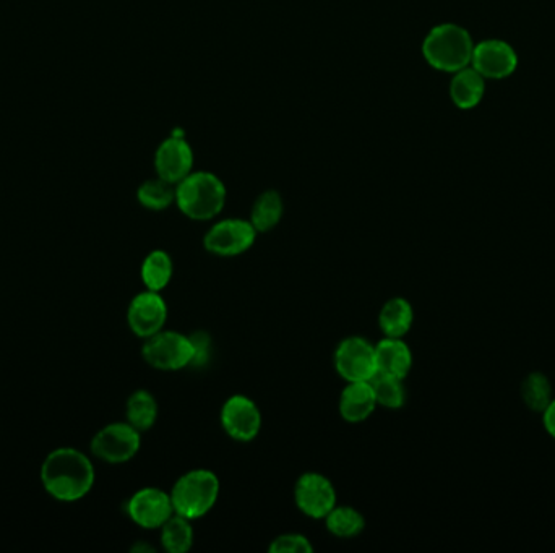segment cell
Returning a JSON list of instances; mask_svg holds the SVG:
<instances>
[{"label": "cell", "instance_id": "cell-3", "mask_svg": "<svg viewBox=\"0 0 555 553\" xmlns=\"http://www.w3.org/2000/svg\"><path fill=\"white\" fill-rule=\"evenodd\" d=\"M226 203V187L220 177L207 171L192 172L176 185V205L194 221H210Z\"/></svg>", "mask_w": 555, "mask_h": 553}, {"label": "cell", "instance_id": "cell-23", "mask_svg": "<svg viewBox=\"0 0 555 553\" xmlns=\"http://www.w3.org/2000/svg\"><path fill=\"white\" fill-rule=\"evenodd\" d=\"M325 524L333 536L351 539L366 529V518L353 506H335L327 516Z\"/></svg>", "mask_w": 555, "mask_h": 553}, {"label": "cell", "instance_id": "cell-4", "mask_svg": "<svg viewBox=\"0 0 555 553\" xmlns=\"http://www.w3.org/2000/svg\"><path fill=\"white\" fill-rule=\"evenodd\" d=\"M169 495L174 513L195 521L208 515L218 502L220 479L210 469H192L177 479Z\"/></svg>", "mask_w": 555, "mask_h": 553}, {"label": "cell", "instance_id": "cell-29", "mask_svg": "<svg viewBox=\"0 0 555 553\" xmlns=\"http://www.w3.org/2000/svg\"><path fill=\"white\" fill-rule=\"evenodd\" d=\"M543 424L546 432L555 440V398L552 399L551 404L543 412Z\"/></svg>", "mask_w": 555, "mask_h": 553}, {"label": "cell", "instance_id": "cell-28", "mask_svg": "<svg viewBox=\"0 0 555 553\" xmlns=\"http://www.w3.org/2000/svg\"><path fill=\"white\" fill-rule=\"evenodd\" d=\"M190 343H192V349H194V357H192V364L190 367H205V365L210 362L211 357V346H213V341H211L210 333L207 331H194L192 335H189Z\"/></svg>", "mask_w": 555, "mask_h": 553}, {"label": "cell", "instance_id": "cell-9", "mask_svg": "<svg viewBox=\"0 0 555 553\" xmlns=\"http://www.w3.org/2000/svg\"><path fill=\"white\" fill-rule=\"evenodd\" d=\"M294 502L307 518L325 519L336 506V490L319 472H306L294 485Z\"/></svg>", "mask_w": 555, "mask_h": 553}, {"label": "cell", "instance_id": "cell-7", "mask_svg": "<svg viewBox=\"0 0 555 553\" xmlns=\"http://www.w3.org/2000/svg\"><path fill=\"white\" fill-rule=\"evenodd\" d=\"M259 232L247 219L229 218L211 226L203 237V247L216 257H237L255 244Z\"/></svg>", "mask_w": 555, "mask_h": 553}, {"label": "cell", "instance_id": "cell-24", "mask_svg": "<svg viewBox=\"0 0 555 553\" xmlns=\"http://www.w3.org/2000/svg\"><path fill=\"white\" fill-rule=\"evenodd\" d=\"M137 198L147 210L163 211L176 203V185L169 184L161 177L151 179L138 187Z\"/></svg>", "mask_w": 555, "mask_h": 553}, {"label": "cell", "instance_id": "cell-17", "mask_svg": "<svg viewBox=\"0 0 555 553\" xmlns=\"http://www.w3.org/2000/svg\"><path fill=\"white\" fill-rule=\"evenodd\" d=\"M486 95V78L469 65L453 73L450 82V98L461 111L478 108Z\"/></svg>", "mask_w": 555, "mask_h": 553}, {"label": "cell", "instance_id": "cell-15", "mask_svg": "<svg viewBox=\"0 0 555 553\" xmlns=\"http://www.w3.org/2000/svg\"><path fill=\"white\" fill-rule=\"evenodd\" d=\"M377 372L405 380L413 367V352L403 338H385L375 344Z\"/></svg>", "mask_w": 555, "mask_h": 553}, {"label": "cell", "instance_id": "cell-11", "mask_svg": "<svg viewBox=\"0 0 555 553\" xmlns=\"http://www.w3.org/2000/svg\"><path fill=\"white\" fill-rule=\"evenodd\" d=\"M471 67L486 80H504L518 69V54L504 39H484L474 44Z\"/></svg>", "mask_w": 555, "mask_h": 553}, {"label": "cell", "instance_id": "cell-6", "mask_svg": "<svg viewBox=\"0 0 555 553\" xmlns=\"http://www.w3.org/2000/svg\"><path fill=\"white\" fill-rule=\"evenodd\" d=\"M140 433L129 422H112L96 432L91 440V453L104 463H127L142 446Z\"/></svg>", "mask_w": 555, "mask_h": 553}, {"label": "cell", "instance_id": "cell-27", "mask_svg": "<svg viewBox=\"0 0 555 553\" xmlns=\"http://www.w3.org/2000/svg\"><path fill=\"white\" fill-rule=\"evenodd\" d=\"M270 553H312L314 547L310 544L309 539L302 534L289 532V534H281L275 537L272 544L268 547Z\"/></svg>", "mask_w": 555, "mask_h": 553}, {"label": "cell", "instance_id": "cell-14", "mask_svg": "<svg viewBox=\"0 0 555 553\" xmlns=\"http://www.w3.org/2000/svg\"><path fill=\"white\" fill-rule=\"evenodd\" d=\"M155 168L158 177L173 185L184 181L185 177L194 172V151L185 140L184 133L176 130L168 140L161 143L156 150Z\"/></svg>", "mask_w": 555, "mask_h": 553}, {"label": "cell", "instance_id": "cell-16", "mask_svg": "<svg viewBox=\"0 0 555 553\" xmlns=\"http://www.w3.org/2000/svg\"><path fill=\"white\" fill-rule=\"evenodd\" d=\"M374 390L370 382H348L341 391L340 414L346 422L359 424L366 421L377 408Z\"/></svg>", "mask_w": 555, "mask_h": 553}, {"label": "cell", "instance_id": "cell-18", "mask_svg": "<svg viewBox=\"0 0 555 553\" xmlns=\"http://www.w3.org/2000/svg\"><path fill=\"white\" fill-rule=\"evenodd\" d=\"M413 323V305L403 297H393L390 301L385 302L382 310H380V330L388 338H405Z\"/></svg>", "mask_w": 555, "mask_h": 553}, {"label": "cell", "instance_id": "cell-21", "mask_svg": "<svg viewBox=\"0 0 555 553\" xmlns=\"http://www.w3.org/2000/svg\"><path fill=\"white\" fill-rule=\"evenodd\" d=\"M127 422L138 432H147L158 419V401L150 391L138 390L130 395L125 404Z\"/></svg>", "mask_w": 555, "mask_h": 553}, {"label": "cell", "instance_id": "cell-10", "mask_svg": "<svg viewBox=\"0 0 555 553\" xmlns=\"http://www.w3.org/2000/svg\"><path fill=\"white\" fill-rule=\"evenodd\" d=\"M125 513L143 529H161L174 515L171 495L156 487H145L135 492L125 503Z\"/></svg>", "mask_w": 555, "mask_h": 553}, {"label": "cell", "instance_id": "cell-12", "mask_svg": "<svg viewBox=\"0 0 555 553\" xmlns=\"http://www.w3.org/2000/svg\"><path fill=\"white\" fill-rule=\"evenodd\" d=\"M221 425L236 442H252L262 429V412L249 396L234 395L221 408Z\"/></svg>", "mask_w": 555, "mask_h": 553}, {"label": "cell", "instance_id": "cell-19", "mask_svg": "<svg viewBox=\"0 0 555 553\" xmlns=\"http://www.w3.org/2000/svg\"><path fill=\"white\" fill-rule=\"evenodd\" d=\"M283 213L284 203L280 193L276 190H265L260 193L252 206L250 223L259 234L270 232L280 224Z\"/></svg>", "mask_w": 555, "mask_h": 553}, {"label": "cell", "instance_id": "cell-1", "mask_svg": "<svg viewBox=\"0 0 555 553\" xmlns=\"http://www.w3.org/2000/svg\"><path fill=\"white\" fill-rule=\"evenodd\" d=\"M95 477L90 458L70 446L51 451L41 466L44 490L59 502H78L87 497L95 485Z\"/></svg>", "mask_w": 555, "mask_h": 553}, {"label": "cell", "instance_id": "cell-5", "mask_svg": "<svg viewBox=\"0 0 555 553\" xmlns=\"http://www.w3.org/2000/svg\"><path fill=\"white\" fill-rule=\"evenodd\" d=\"M143 361L153 369L174 372L190 367L194 349L187 335L179 331H164L145 339L142 348Z\"/></svg>", "mask_w": 555, "mask_h": 553}, {"label": "cell", "instance_id": "cell-8", "mask_svg": "<svg viewBox=\"0 0 555 553\" xmlns=\"http://www.w3.org/2000/svg\"><path fill=\"white\" fill-rule=\"evenodd\" d=\"M335 369L346 382H369L377 373L374 344L361 336L343 339L335 351Z\"/></svg>", "mask_w": 555, "mask_h": 553}, {"label": "cell", "instance_id": "cell-2", "mask_svg": "<svg viewBox=\"0 0 555 553\" xmlns=\"http://www.w3.org/2000/svg\"><path fill=\"white\" fill-rule=\"evenodd\" d=\"M474 41L469 31L457 23L432 28L422 43V56L432 69L455 73L471 65Z\"/></svg>", "mask_w": 555, "mask_h": 553}, {"label": "cell", "instance_id": "cell-25", "mask_svg": "<svg viewBox=\"0 0 555 553\" xmlns=\"http://www.w3.org/2000/svg\"><path fill=\"white\" fill-rule=\"evenodd\" d=\"M369 382L379 406L387 409H400L405 406L406 390L401 378L377 372Z\"/></svg>", "mask_w": 555, "mask_h": 553}, {"label": "cell", "instance_id": "cell-22", "mask_svg": "<svg viewBox=\"0 0 555 553\" xmlns=\"http://www.w3.org/2000/svg\"><path fill=\"white\" fill-rule=\"evenodd\" d=\"M194 528L192 521L174 513L161 526V544L169 553H187L194 545Z\"/></svg>", "mask_w": 555, "mask_h": 553}, {"label": "cell", "instance_id": "cell-20", "mask_svg": "<svg viewBox=\"0 0 555 553\" xmlns=\"http://www.w3.org/2000/svg\"><path fill=\"white\" fill-rule=\"evenodd\" d=\"M173 275V258L164 250H153L148 253L140 268V276L148 291L161 292L168 288Z\"/></svg>", "mask_w": 555, "mask_h": 553}, {"label": "cell", "instance_id": "cell-26", "mask_svg": "<svg viewBox=\"0 0 555 553\" xmlns=\"http://www.w3.org/2000/svg\"><path fill=\"white\" fill-rule=\"evenodd\" d=\"M521 398L531 411L543 414L554 399L549 378L541 372L530 373L521 383Z\"/></svg>", "mask_w": 555, "mask_h": 553}, {"label": "cell", "instance_id": "cell-13", "mask_svg": "<svg viewBox=\"0 0 555 553\" xmlns=\"http://www.w3.org/2000/svg\"><path fill=\"white\" fill-rule=\"evenodd\" d=\"M168 320V305L160 292L143 291L130 301L127 323L135 336L142 339L160 333Z\"/></svg>", "mask_w": 555, "mask_h": 553}]
</instances>
